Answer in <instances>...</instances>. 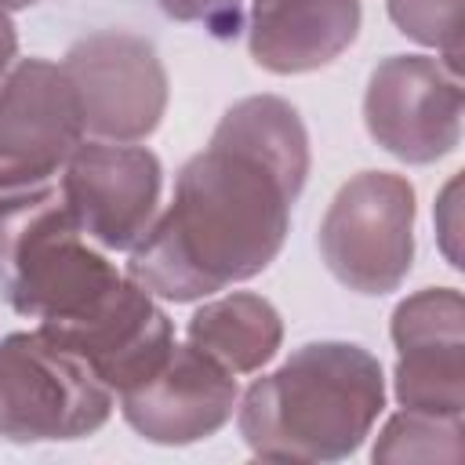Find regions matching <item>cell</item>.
I'll list each match as a JSON object with an SVG mask.
<instances>
[{"instance_id": "cell-1", "label": "cell", "mask_w": 465, "mask_h": 465, "mask_svg": "<svg viewBox=\"0 0 465 465\" xmlns=\"http://www.w3.org/2000/svg\"><path fill=\"white\" fill-rule=\"evenodd\" d=\"M302 127L287 105L272 98L236 105L211 149L182 171L174 203L134 251L131 272L185 302L265 269L302 185Z\"/></svg>"}, {"instance_id": "cell-2", "label": "cell", "mask_w": 465, "mask_h": 465, "mask_svg": "<svg viewBox=\"0 0 465 465\" xmlns=\"http://www.w3.org/2000/svg\"><path fill=\"white\" fill-rule=\"evenodd\" d=\"M80 232L58 189L0 200V287L18 312L69 320L120 283L116 269Z\"/></svg>"}, {"instance_id": "cell-3", "label": "cell", "mask_w": 465, "mask_h": 465, "mask_svg": "<svg viewBox=\"0 0 465 465\" xmlns=\"http://www.w3.org/2000/svg\"><path fill=\"white\" fill-rule=\"evenodd\" d=\"M109 385L40 331L0 341V432L15 440L80 436L105 421Z\"/></svg>"}, {"instance_id": "cell-4", "label": "cell", "mask_w": 465, "mask_h": 465, "mask_svg": "<svg viewBox=\"0 0 465 465\" xmlns=\"http://www.w3.org/2000/svg\"><path fill=\"white\" fill-rule=\"evenodd\" d=\"M160 185L153 153L142 149H84L65 182V203L84 232L109 247H127L142 236Z\"/></svg>"}, {"instance_id": "cell-5", "label": "cell", "mask_w": 465, "mask_h": 465, "mask_svg": "<svg viewBox=\"0 0 465 465\" xmlns=\"http://www.w3.org/2000/svg\"><path fill=\"white\" fill-rule=\"evenodd\" d=\"M84 105L76 84L51 69L47 87L33 109V120H15L0 105V185L44 178L76 145Z\"/></svg>"}, {"instance_id": "cell-6", "label": "cell", "mask_w": 465, "mask_h": 465, "mask_svg": "<svg viewBox=\"0 0 465 465\" xmlns=\"http://www.w3.org/2000/svg\"><path fill=\"white\" fill-rule=\"evenodd\" d=\"M276 316L265 302L236 298L225 305H214L193 320V338L211 356H225L236 367H254L272 356L276 345Z\"/></svg>"}, {"instance_id": "cell-7", "label": "cell", "mask_w": 465, "mask_h": 465, "mask_svg": "<svg viewBox=\"0 0 465 465\" xmlns=\"http://www.w3.org/2000/svg\"><path fill=\"white\" fill-rule=\"evenodd\" d=\"M163 4V11L167 15H174V18H200V22H207L214 33H222V36H232L236 29H240V22H243V0H160Z\"/></svg>"}]
</instances>
